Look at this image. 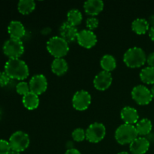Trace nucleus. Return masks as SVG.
Returning <instances> with one entry per match:
<instances>
[{"label": "nucleus", "mask_w": 154, "mask_h": 154, "mask_svg": "<svg viewBox=\"0 0 154 154\" xmlns=\"http://www.w3.org/2000/svg\"><path fill=\"white\" fill-rule=\"evenodd\" d=\"M5 72L11 79L19 81L27 78L29 74L28 66L20 59H9L5 66Z\"/></svg>", "instance_id": "f257e3e1"}, {"label": "nucleus", "mask_w": 154, "mask_h": 154, "mask_svg": "<svg viewBox=\"0 0 154 154\" xmlns=\"http://www.w3.org/2000/svg\"><path fill=\"white\" fill-rule=\"evenodd\" d=\"M123 61L129 68H139L147 62V56L144 50L138 47L128 49L123 56Z\"/></svg>", "instance_id": "f03ea898"}, {"label": "nucleus", "mask_w": 154, "mask_h": 154, "mask_svg": "<svg viewBox=\"0 0 154 154\" xmlns=\"http://www.w3.org/2000/svg\"><path fill=\"white\" fill-rule=\"evenodd\" d=\"M47 49L55 58H63L69 53V43L60 36H54L47 42Z\"/></svg>", "instance_id": "7ed1b4c3"}, {"label": "nucleus", "mask_w": 154, "mask_h": 154, "mask_svg": "<svg viewBox=\"0 0 154 154\" xmlns=\"http://www.w3.org/2000/svg\"><path fill=\"white\" fill-rule=\"evenodd\" d=\"M135 126L133 125L123 123L119 126L115 132V138L120 144H130L132 141L138 138Z\"/></svg>", "instance_id": "20e7f679"}, {"label": "nucleus", "mask_w": 154, "mask_h": 154, "mask_svg": "<svg viewBox=\"0 0 154 154\" xmlns=\"http://www.w3.org/2000/svg\"><path fill=\"white\" fill-rule=\"evenodd\" d=\"M3 52L9 59H20L24 53V46L20 39L10 38L5 42Z\"/></svg>", "instance_id": "39448f33"}, {"label": "nucleus", "mask_w": 154, "mask_h": 154, "mask_svg": "<svg viewBox=\"0 0 154 154\" xmlns=\"http://www.w3.org/2000/svg\"><path fill=\"white\" fill-rule=\"evenodd\" d=\"M11 150L17 152L24 151L28 148L30 143L29 135L23 131H17L11 135L8 141Z\"/></svg>", "instance_id": "423d86ee"}, {"label": "nucleus", "mask_w": 154, "mask_h": 154, "mask_svg": "<svg viewBox=\"0 0 154 154\" xmlns=\"http://www.w3.org/2000/svg\"><path fill=\"white\" fill-rule=\"evenodd\" d=\"M106 129L101 123H92L86 130V138L91 143H99L105 138Z\"/></svg>", "instance_id": "0eeeda50"}, {"label": "nucleus", "mask_w": 154, "mask_h": 154, "mask_svg": "<svg viewBox=\"0 0 154 154\" xmlns=\"http://www.w3.org/2000/svg\"><path fill=\"white\" fill-rule=\"evenodd\" d=\"M132 97L140 105H145L153 99L150 90L144 85L135 86L132 90Z\"/></svg>", "instance_id": "6e6552de"}, {"label": "nucleus", "mask_w": 154, "mask_h": 154, "mask_svg": "<svg viewBox=\"0 0 154 154\" xmlns=\"http://www.w3.org/2000/svg\"><path fill=\"white\" fill-rule=\"evenodd\" d=\"M91 103V96L85 90H80L75 93L72 98V105L78 111L87 109Z\"/></svg>", "instance_id": "1a4fd4ad"}, {"label": "nucleus", "mask_w": 154, "mask_h": 154, "mask_svg": "<svg viewBox=\"0 0 154 154\" xmlns=\"http://www.w3.org/2000/svg\"><path fill=\"white\" fill-rule=\"evenodd\" d=\"M30 92L36 95H41L46 91L48 88V81L45 75H34L29 81Z\"/></svg>", "instance_id": "9d476101"}, {"label": "nucleus", "mask_w": 154, "mask_h": 154, "mask_svg": "<svg viewBox=\"0 0 154 154\" xmlns=\"http://www.w3.org/2000/svg\"><path fill=\"white\" fill-rule=\"evenodd\" d=\"M77 41L81 46L90 49L96 45L97 42V37L91 30L83 29L78 32Z\"/></svg>", "instance_id": "9b49d317"}, {"label": "nucleus", "mask_w": 154, "mask_h": 154, "mask_svg": "<svg viewBox=\"0 0 154 154\" xmlns=\"http://www.w3.org/2000/svg\"><path fill=\"white\" fill-rule=\"evenodd\" d=\"M112 75L111 72L102 71L96 75L93 80V85L95 88L100 91L107 90L112 84Z\"/></svg>", "instance_id": "f8f14e48"}, {"label": "nucleus", "mask_w": 154, "mask_h": 154, "mask_svg": "<svg viewBox=\"0 0 154 154\" xmlns=\"http://www.w3.org/2000/svg\"><path fill=\"white\" fill-rule=\"evenodd\" d=\"M78 32H79L78 31L76 26L71 25L67 21L63 23L60 28V37L65 39L68 43H72L75 42L78 37Z\"/></svg>", "instance_id": "ddd939ff"}, {"label": "nucleus", "mask_w": 154, "mask_h": 154, "mask_svg": "<svg viewBox=\"0 0 154 154\" xmlns=\"http://www.w3.org/2000/svg\"><path fill=\"white\" fill-rule=\"evenodd\" d=\"M150 147V141L144 137H138L129 144V150L132 154H144Z\"/></svg>", "instance_id": "4468645a"}, {"label": "nucleus", "mask_w": 154, "mask_h": 154, "mask_svg": "<svg viewBox=\"0 0 154 154\" xmlns=\"http://www.w3.org/2000/svg\"><path fill=\"white\" fill-rule=\"evenodd\" d=\"M120 117H121L122 120L124 121V123L130 125L137 123L138 121V119H139V116H138L137 110L130 106L124 107L121 110Z\"/></svg>", "instance_id": "2eb2a0df"}, {"label": "nucleus", "mask_w": 154, "mask_h": 154, "mask_svg": "<svg viewBox=\"0 0 154 154\" xmlns=\"http://www.w3.org/2000/svg\"><path fill=\"white\" fill-rule=\"evenodd\" d=\"M8 31L11 36V38L20 39V40L25 35L26 33L23 24L18 20L11 21L8 27Z\"/></svg>", "instance_id": "dca6fc26"}, {"label": "nucleus", "mask_w": 154, "mask_h": 154, "mask_svg": "<svg viewBox=\"0 0 154 154\" xmlns=\"http://www.w3.org/2000/svg\"><path fill=\"white\" fill-rule=\"evenodd\" d=\"M86 14L91 16L99 14L104 8V2L102 0H88L84 4Z\"/></svg>", "instance_id": "f3484780"}, {"label": "nucleus", "mask_w": 154, "mask_h": 154, "mask_svg": "<svg viewBox=\"0 0 154 154\" xmlns=\"http://www.w3.org/2000/svg\"><path fill=\"white\" fill-rule=\"evenodd\" d=\"M69 66L63 58H55L51 64V70L57 75H63L67 72Z\"/></svg>", "instance_id": "a211bd4d"}, {"label": "nucleus", "mask_w": 154, "mask_h": 154, "mask_svg": "<svg viewBox=\"0 0 154 154\" xmlns=\"http://www.w3.org/2000/svg\"><path fill=\"white\" fill-rule=\"evenodd\" d=\"M22 101L24 107L28 110L36 109L39 105L38 96L32 92L23 96Z\"/></svg>", "instance_id": "6ab92c4d"}, {"label": "nucleus", "mask_w": 154, "mask_h": 154, "mask_svg": "<svg viewBox=\"0 0 154 154\" xmlns=\"http://www.w3.org/2000/svg\"><path fill=\"white\" fill-rule=\"evenodd\" d=\"M135 129H136L138 135L144 136V135H147L150 133L152 129H153V124L149 119H141V120H138V123H136Z\"/></svg>", "instance_id": "aec40b11"}, {"label": "nucleus", "mask_w": 154, "mask_h": 154, "mask_svg": "<svg viewBox=\"0 0 154 154\" xmlns=\"http://www.w3.org/2000/svg\"><path fill=\"white\" fill-rule=\"evenodd\" d=\"M150 28L148 21L144 18H137L132 22V29L136 34H145Z\"/></svg>", "instance_id": "412c9836"}, {"label": "nucleus", "mask_w": 154, "mask_h": 154, "mask_svg": "<svg viewBox=\"0 0 154 154\" xmlns=\"http://www.w3.org/2000/svg\"><path fill=\"white\" fill-rule=\"evenodd\" d=\"M101 67L103 69V71L111 72L115 69L117 66V62L115 58L111 54H105L102 57L100 61Z\"/></svg>", "instance_id": "4be33fe9"}, {"label": "nucleus", "mask_w": 154, "mask_h": 154, "mask_svg": "<svg viewBox=\"0 0 154 154\" xmlns=\"http://www.w3.org/2000/svg\"><path fill=\"white\" fill-rule=\"evenodd\" d=\"M17 8L22 14H29L35 8V2L33 0H20L18 2Z\"/></svg>", "instance_id": "5701e85b"}, {"label": "nucleus", "mask_w": 154, "mask_h": 154, "mask_svg": "<svg viewBox=\"0 0 154 154\" xmlns=\"http://www.w3.org/2000/svg\"><path fill=\"white\" fill-rule=\"evenodd\" d=\"M67 18H68V23L71 24V25L76 26L81 24L82 22L83 16L81 12L78 9H72L69 11L67 14Z\"/></svg>", "instance_id": "b1692460"}, {"label": "nucleus", "mask_w": 154, "mask_h": 154, "mask_svg": "<svg viewBox=\"0 0 154 154\" xmlns=\"http://www.w3.org/2000/svg\"><path fill=\"white\" fill-rule=\"evenodd\" d=\"M140 78L145 84H154V68L150 66L144 68L140 72Z\"/></svg>", "instance_id": "393cba45"}, {"label": "nucleus", "mask_w": 154, "mask_h": 154, "mask_svg": "<svg viewBox=\"0 0 154 154\" xmlns=\"http://www.w3.org/2000/svg\"><path fill=\"white\" fill-rule=\"evenodd\" d=\"M72 138L78 142L83 141L86 138V131L81 128H78L73 131L72 134Z\"/></svg>", "instance_id": "a878e982"}, {"label": "nucleus", "mask_w": 154, "mask_h": 154, "mask_svg": "<svg viewBox=\"0 0 154 154\" xmlns=\"http://www.w3.org/2000/svg\"><path fill=\"white\" fill-rule=\"evenodd\" d=\"M16 90L18 94L25 96L30 92L29 85L25 81H21V82L18 83L17 85Z\"/></svg>", "instance_id": "bb28decb"}, {"label": "nucleus", "mask_w": 154, "mask_h": 154, "mask_svg": "<svg viewBox=\"0 0 154 154\" xmlns=\"http://www.w3.org/2000/svg\"><path fill=\"white\" fill-rule=\"evenodd\" d=\"M11 150V149L8 141L0 139V154H8Z\"/></svg>", "instance_id": "cd10ccee"}, {"label": "nucleus", "mask_w": 154, "mask_h": 154, "mask_svg": "<svg viewBox=\"0 0 154 154\" xmlns=\"http://www.w3.org/2000/svg\"><path fill=\"white\" fill-rule=\"evenodd\" d=\"M86 24H87L88 29L92 31L93 29H95L98 27V26H99V20L97 18L94 17H89L87 18V21H86Z\"/></svg>", "instance_id": "c85d7f7f"}, {"label": "nucleus", "mask_w": 154, "mask_h": 154, "mask_svg": "<svg viewBox=\"0 0 154 154\" xmlns=\"http://www.w3.org/2000/svg\"><path fill=\"white\" fill-rule=\"evenodd\" d=\"M10 77L5 73V72H0V87H5L10 82Z\"/></svg>", "instance_id": "c756f323"}, {"label": "nucleus", "mask_w": 154, "mask_h": 154, "mask_svg": "<svg viewBox=\"0 0 154 154\" xmlns=\"http://www.w3.org/2000/svg\"><path fill=\"white\" fill-rule=\"evenodd\" d=\"M147 63H148L149 66L154 68V52L150 53L147 57Z\"/></svg>", "instance_id": "7c9ffc66"}, {"label": "nucleus", "mask_w": 154, "mask_h": 154, "mask_svg": "<svg viewBox=\"0 0 154 154\" xmlns=\"http://www.w3.org/2000/svg\"><path fill=\"white\" fill-rule=\"evenodd\" d=\"M65 154H81V152H80L78 150H77V149L70 148L66 152V153Z\"/></svg>", "instance_id": "2f4dec72"}, {"label": "nucleus", "mask_w": 154, "mask_h": 154, "mask_svg": "<svg viewBox=\"0 0 154 154\" xmlns=\"http://www.w3.org/2000/svg\"><path fill=\"white\" fill-rule=\"evenodd\" d=\"M148 23L149 25L151 26V27L154 26V14L150 15L148 18Z\"/></svg>", "instance_id": "473e14b6"}, {"label": "nucleus", "mask_w": 154, "mask_h": 154, "mask_svg": "<svg viewBox=\"0 0 154 154\" xmlns=\"http://www.w3.org/2000/svg\"><path fill=\"white\" fill-rule=\"evenodd\" d=\"M149 36L152 40L154 41V26L150 27V30H149Z\"/></svg>", "instance_id": "72a5a7b5"}, {"label": "nucleus", "mask_w": 154, "mask_h": 154, "mask_svg": "<svg viewBox=\"0 0 154 154\" xmlns=\"http://www.w3.org/2000/svg\"><path fill=\"white\" fill-rule=\"evenodd\" d=\"M8 154H20V152H17V151H15V150H11L10 153Z\"/></svg>", "instance_id": "f704fd0d"}, {"label": "nucleus", "mask_w": 154, "mask_h": 154, "mask_svg": "<svg viewBox=\"0 0 154 154\" xmlns=\"http://www.w3.org/2000/svg\"><path fill=\"white\" fill-rule=\"evenodd\" d=\"M150 93H151V95L152 96H153V98H154V85L152 87V88L150 89Z\"/></svg>", "instance_id": "c9c22d12"}, {"label": "nucleus", "mask_w": 154, "mask_h": 154, "mask_svg": "<svg viewBox=\"0 0 154 154\" xmlns=\"http://www.w3.org/2000/svg\"><path fill=\"white\" fill-rule=\"evenodd\" d=\"M117 154H129V153L126 151H122V152H120V153Z\"/></svg>", "instance_id": "e433bc0d"}, {"label": "nucleus", "mask_w": 154, "mask_h": 154, "mask_svg": "<svg viewBox=\"0 0 154 154\" xmlns=\"http://www.w3.org/2000/svg\"><path fill=\"white\" fill-rule=\"evenodd\" d=\"M0 117H1V111H0Z\"/></svg>", "instance_id": "4c0bfd02"}]
</instances>
